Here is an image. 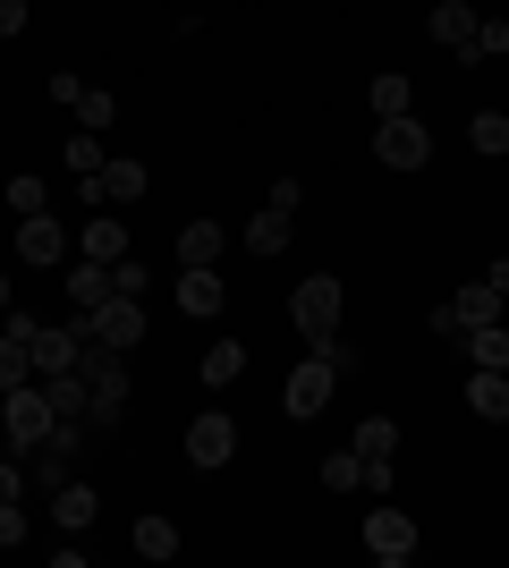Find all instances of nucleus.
Masks as SVG:
<instances>
[{"label":"nucleus","instance_id":"nucleus-1","mask_svg":"<svg viewBox=\"0 0 509 568\" xmlns=\"http://www.w3.org/2000/svg\"><path fill=\"white\" fill-rule=\"evenodd\" d=\"M339 306H348L339 272H306V281H297V297H289L297 339H306V348H315V339H332V332H339Z\"/></svg>","mask_w":509,"mask_h":568},{"label":"nucleus","instance_id":"nucleus-2","mask_svg":"<svg viewBox=\"0 0 509 568\" xmlns=\"http://www.w3.org/2000/svg\"><path fill=\"white\" fill-rule=\"evenodd\" d=\"M0 425H9V442H18V450H43L51 425H60V407H51L43 382H18V390H0Z\"/></svg>","mask_w":509,"mask_h":568},{"label":"nucleus","instance_id":"nucleus-3","mask_svg":"<svg viewBox=\"0 0 509 568\" xmlns=\"http://www.w3.org/2000/svg\"><path fill=\"white\" fill-rule=\"evenodd\" d=\"M69 323H77L85 339H111V348H136V339H145V297H120V288H111L102 306L69 314Z\"/></svg>","mask_w":509,"mask_h":568},{"label":"nucleus","instance_id":"nucleus-4","mask_svg":"<svg viewBox=\"0 0 509 568\" xmlns=\"http://www.w3.org/2000/svg\"><path fill=\"white\" fill-rule=\"evenodd\" d=\"M230 458H238V425H230V407L187 416V467H195V475H221Z\"/></svg>","mask_w":509,"mask_h":568},{"label":"nucleus","instance_id":"nucleus-5","mask_svg":"<svg viewBox=\"0 0 509 568\" xmlns=\"http://www.w3.org/2000/svg\"><path fill=\"white\" fill-rule=\"evenodd\" d=\"M374 162L383 170H425L434 162V136H425V119H374Z\"/></svg>","mask_w":509,"mask_h":568},{"label":"nucleus","instance_id":"nucleus-6","mask_svg":"<svg viewBox=\"0 0 509 568\" xmlns=\"http://www.w3.org/2000/svg\"><path fill=\"white\" fill-rule=\"evenodd\" d=\"M332 390H339V365H332V356H306V365L281 382V407L306 425V416H323V407H332Z\"/></svg>","mask_w":509,"mask_h":568},{"label":"nucleus","instance_id":"nucleus-7","mask_svg":"<svg viewBox=\"0 0 509 568\" xmlns=\"http://www.w3.org/2000/svg\"><path fill=\"white\" fill-rule=\"evenodd\" d=\"M416 544H425V535H416V518H408V509H390V500H383V509L365 518V551H374V560H383V568L416 560Z\"/></svg>","mask_w":509,"mask_h":568},{"label":"nucleus","instance_id":"nucleus-8","mask_svg":"<svg viewBox=\"0 0 509 568\" xmlns=\"http://www.w3.org/2000/svg\"><path fill=\"white\" fill-rule=\"evenodd\" d=\"M69 246H77V237L60 230V213H26L18 221V263H34V272H60Z\"/></svg>","mask_w":509,"mask_h":568},{"label":"nucleus","instance_id":"nucleus-9","mask_svg":"<svg viewBox=\"0 0 509 568\" xmlns=\"http://www.w3.org/2000/svg\"><path fill=\"white\" fill-rule=\"evenodd\" d=\"M26 356H34V382L77 374V356H85V332H77V323H60V332H51V323H34V332H26Z\"/></svg>","mask_w":509,"mask_h":568},{"label":"nucleus","instance_id":"nucleus-10","mask_svg":"<svg viewBox=\"0 0 509 568\" xmlns=\"http://www.w3.org/2000/svg\"><path fill=\"white\" fill-rule=\"evenodd\" d=\"M485 323H501V297H492V281H467L459 297L434 314V332H450V339H459V332H485Z\"/></svg>","mask_w":509,"mask_h":568},{"label":"nucleus","instance_id":"nucleus-11","mask_svg":"<svg viewBox=\"0 0 509 568\" xmlns=\"http://www.w3.org/2000/svg\"><path fill=\"white\" fill-rule=\"evenodd\" d=\"M221 297H230V288H221L213 263H187V272H179V314H187V323H213Z\"/></svg>","mask_w":509,"mask_h":568},{"label":"nucleus","instance_id":"nucleus-12","mask_svg":"<svg viewBox=\"0 0 509 568\" xmlns=\"http://www.w3.org/2000/svg\"><path fill=\"white\" fill-rule=\"evenodd\" d=\"M94 518H102V493H94V484H51V526H60V535H85Z\"/></svg>","mask_w":509,"mask_h":568},{"label":"nucleus","instance_id":"nucleus-13","mask_svg":"<svg viewBox=\"0 0 509 568\" xmlns=\"http://www.w3.org/2000/svg\"><path fill=\"white\" fill-rule=\"evenodd\" d=\"M467 407H476L485 425H509V374L501 365H476V374H467Z\"/></svg>","mask_w":509,"mask_h":568},{"label":"nucleus","instance_id":"nucleus-14","mask_svg":"<svg viewBox=\"0 0 509 568\" xmlns=\"http://www.w3.org/2000/svg\"><path fill=\"white\" fill-rule=\"evenodd\" d=\"M77 255L120 263V255H128V230H120V213H85V230H77Z\"/></svg>","mask_w":509,"mask_h":568},{"label":"nucleus","instance_id":"nucleus-15","mask_svg":"<svg viewBox=\"0 0 509 568\" xmlns=\"http://www.w3.org/2000/svg\"><path fill=\"white\" fill-rule=\"evenodd\" d=\"M60 281H69V306L85 314V306H102V297H111V263H94V255H77L69 272H60Z\"/></svg>","mask_w":509,"mask_h":568},{"label":"nucleus","instance_id":"nucleus-16","mask_svg":"<svg viewBox=\"0 0 509 568\" xmlns=\"http://www.w3.org/2000/svg\"><path fill=\"white\" fill-rule=\"evenodd\" d=\"M289 221L297 213H272V204H255V213H246V255H281V246H289Z\"/></svg>","mask_w":509,"mask_h":568},{"label":"nucleus","instance_id":"nucleus-17","mask_svg":"<svg viewBox=\"0 0 509 568\" xmlns=\"http://www.w3.org/2000/svg\"><path fill=\"white\" fill-rule=\"evenodd\" d=\"M434 43L467 60V43H476V9L467 0H434Z\"/></svg>","mask_w":509,"mask_h":568},{"label":"nucleus","instance_id":"nucleus-18","mask_svg":"<svg viewBox=\"0 0 509 568\" xmlns=\"http://www.w3.org/2000/svg\"><path fill=\"white\" fill-rule=\"evenodd\" d=\"M221 246H230L221 221H187V230H179V272H187V263H221Z\"/></svg>","mask_w":509,"mask_h":568},{"label":"nucleus","instance_id":"nucleus-19","mask_svg":"<svg viewBox=\"0 0 509 568\" xmlns=\"http://www.w3.org/2000/svg\"><path fill=\"white\" fill-rule=\"evenodd\" d=\"M102 187H111V204H136V195L153 187V170L128 162V153H111V162H102Z\"/></svg>","mask_w":509,"mask_h":568},{"label":"nucleus","instance_id":"nucleus-20","mask_svg":"<svg viewBox=\"0 0 509 568\" xmlns=\"http://www.w3.org/2000/svg\"><path fill=\"white\" fill-rule=\"evenodd\" d=\"M348 450H357L365 467H383V458H399V425H390V416H365V425H357V442H348Z\"/></svg>","mask_w":509,"mask_h":568},{"label":"nucleus","instance_id":"nucleus-21","mask_svg":"<svg viewBox=\"0 0 509 568\" xmlns=\"http://www.w3.org/2000/svg\"><path fill=\"white\" fill-rule=\"evenodd\" d=\"M238 374H246V339H213V348H204V382H213V390H230Z\"/></svg>","mask_w":509,"mask_h":568},{"label":"nucleus","instance_id":"nucleus-22","mask_svg":"<svg viewBox=\"0 0 509 568\" xmlns=\"http://www.w3.org/2000/svg\"><path fill=\"white\" fill-rule=\"evenodd\" d=\"M408 111H416L408 77H399V69H383V77H374V119H408Z\"/></svg>","mask_w":509,"mask_h":568},{"label":"nucleus","instance_id":"nucleus-23","mask_svg":"<svg viewBox=\"0 0 509 568\" xmlns=\"http://www.w3.org/2000/svg\"><path fill=\"white\" fill-rule=\"evenodd\" d=\"M467 144L501 162V153H509V111H476V119H467Z\"/></svg>","mask_w":509,"mask_h":568},{"label":"nucleus","instance_id":"nucleus-24","mask_svg":"<svg viewBox=\"0 0 509 568\" xmlns=\"http://www.w3.org/2000/svg\"><path fill=\"white\" fill-rule=\"evenodd\" d=\"M476 60H509V18H476V43H467L459 69H476Z\"/></svg>","mask_w":509,"mask_h":568},{"label":"nucleus","instance_id":"nucleus-25","mask_svg":"<svg viewBox=\"0 0 509 568\" xmlns=\"http://www.w3.org/2000/svg\"><path fill=\"white\" fill-rule=\"evenodd\" d=\"M459 339H467L476 365H501V374H509V323H485V332H459Z\"/></svg>","mask_w":509,"mask_h":568},{"label":"nucleus","instance_id":"nucleus-26","mask_svg":"<svg viewBox=\"0 0 509 568\" xmlns=\"http://www.w3.org/2000/svg\"><path fill=\"white\" fill-rule=\"evenodd\" d=\"M43 390H51V407H60V416H85V407H94V382H85V374H51Z\"/></svg>","mask_w":509,"mask_h":568},{"label":"nucleus","instance_id":"nucleus-27","mask_svg":"<svg viewBox=\"0 0 509 568\" xmlns=\"http://www.w3.org/2000/svg\"><path fill=\"white\" fill-rule=\"evenodd\" d=\"M111 119H120V94H102V85H85V94H77V128L111 136Z\"/></svg>","mask_w":509,"mask_h":568},{"label":"nucleus","instance_id":"nucleus-28","mask_svg":"<svg viewBox=\"0 0 509 568\" xmlns=\"http://www.w3.org/2000/svg\"><path fill=\"white\" fill-rule=\"evenodd\" d=\"M136 551H145V560H179V526L170 518H136Z\"/></svg>","mask_w":509,"mask_h":568},{"label":"nucleus","instance_id":"nucleus-29","mask_svg":"<svg viewBox=\"0 0 509 568\" xmlns=\"http://www.w3.org/2000/svg\"><path fill=\"white\" fill-rule=\"evenodd\" d=\"M18 382H34V356L18 332H0V390H18Z\"/></svg>","mask_w":509,"mask_h":568},{"label":"nucleus","instance_id":"nucleus-30","mask_svg":"<svg viewBox=\"0 0 509 568\" xmlns=\"http://www.w3.org/2000/svg\"><path fill=\"white\" fill-rule=\"evenodd\" d=\"M9 213H51V187H43V179H34V170H18V179H9Z\"/></svg>","mask_w":509,"mask_h":568},{"label":"nucleus","instance_id":"nucleus-31","mask_svg":"<svg viewBox=\"0 0 509 568\" xmlns=\"http://www.w3.org/2000/svg\"><path fill=\"white\" fill-rule=\"evenodd\" d=\"M357 484H365V458L357 450H332V458H323V493H357Z\"/></svg>","mask_w":509,"mask_h":568},{"label":"nucleus","instance_id":"nucleus-32","mask_svg":"<svg viewBox=\"0 0 509 568\" xmlns=\"http://www.w3.org/2000/svg\"><path fill=\"white\" fill-rule=\"evenodd\" d=\"M102 162H111V153H102V136H94V128H77V136H69V170L85 179V170H102Z\"/></svg>","mask_w":509,"mask_h":568},{"label":"nucleus","instance_id":"nucleus-33","mask_svg":"<svg viewBox=\"0 0 509 568\" xmlns=\"http://www.w3.org/2000/svg\"><path fill=\"white\" fill-rule=\"evenodd\" d=\"M111 288H120V297H145V288H153V272H145L136 255H120V263H111Z\"/></svg>","mask_w":509,"mask_h":568},{"label":"nucleus","instance_id":"nucleus-34","mask_svg":"<svg viewBox=\"0 0 509 568\" xmlns=\"http://www.w3.org/2000/svg\"><path fill=\"white\" fill-rule=\"evenodd\" d=\"M9 544H26V509H18V500H0V551H9Z\"/></svg>","mask_w":509,"mask_h":568},{"label":"nucleus","instance_id":"nucleus-35","mask_svg":"<svg viewBox=\"0 0 509 568\" xmlns=\"http://www.w3.org/2000/svg\"><path fill=\"white\" fill-rule=\"evenodd\" d=\"M264 204H272V213H297V204H306V187H297V179H272Z\"/></svg>","mask_w":509,"mask_h":568},{"label":"nucleus","instance_id":"nucleus-36","mask_svg":"<svg viewBox=\"0 0 509 568\" xmlns=\"http://www.w3.org/2000/svg\"><path fill=\"white\" fill-rule=\"evenodd\" d=\"M77 94H85V77H77V69H51V102H69V111H77Z\"/></svg>","mask_w":509,"mask_h":568},{"label":"nucleus","instance_id":"nucleus-37","mask_svg":"<svg viewBox=\"0 0 509 568\" xmlns=\"http://www.w3.org/2000/svg\"><path fill=\"white\" fill-rule=\"evenodd\" d=\"M9 34H26V0H0V43Z\"/></svg>","mask_w":509,"mask_h":568},{"label":"nucleus","instance_id":"nucleus-38","mask_svg":"<svg viewBox=\"0 0 509 568\" xmlns=\"http://www.w3.org/2000/svg\"><path fill=\"white\" fill-rule=\"evenodd\" d=\"M485 281H492V297L509 306V255H492V263H485Z\"/></svg>","mask_w":509,"mask_h":568},{"label":"nucleus","instance_id":"nucleus-39","mask_svg":"<svg viewBox=\"0 0 509 568\" xmlns=\"http://www.w3.org/2000/svg\"><path fill=\"white\" fill-rule=\"evenodd\" d=\"M26 493V467H9V458H0V500H18Z\"/></svg>","mask_w":509,"mask_h":568},{"label":"nucleus","instance_id":"nucleus-40","mask_svg":"<svg viewBox=\"0 0 509 568\" xmlns=\"http://www.w3.org/2000/svg\"><path fill=\"white\" fill-rule=\"evenodd\" d=\"M0 314H9V272H0Z\"/></svg>","mask_w":509,"mask_h":568}]
</instances>
